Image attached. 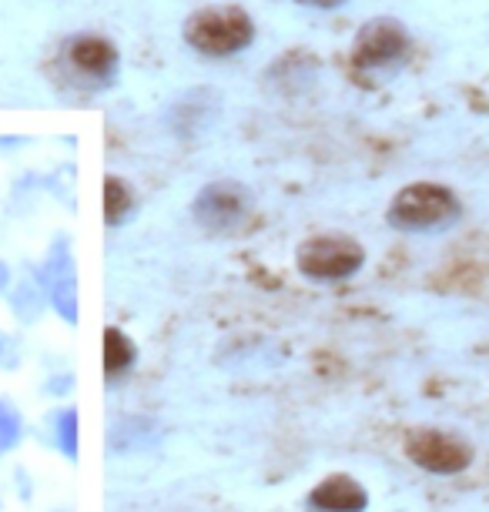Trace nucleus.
<instances>
[{"mask_svg":"<svg viewBox=\"0 0 489 512\" xmlns=\"http://www.w3.org/2000/svg\"><path fill=\"white\" fill-rule=\"evenodd\" d=\"M124 208H131L128 191H124L121 181H108V185H104V215H108L111 225L124 215Z\"/></svg>","mask_w":489,"mask_h":512,"instance_id":"nucleus-12","label":"nucleus"},{"mask_svg":"<svg viewBox=\"0 0 489 512\" xmlns=\"http://www.w3.org/2000/svg\"><path fill=\"white\" fill-rule=\"evenodd\" d=\"M362 265V248L349 238H315L299 251V268L319 282H339Z\"/></svg>","mask_w":489,"mask_h":512,"instance_id":"nucleus-3","label":"nucleus"},{"mask_svg":"<svg viewBox=\"0 0 489 512\" xmlns=\"http://www.w3.org/2000/svg\"><path fill=\"white\" fill-rule=\"evenodd\" d=\"M302 4H315V7H335V4H342V0H302Z\"/></svg>","mask_w":489,"mask_h":512,"instance_id":"nucleus-13","label":"nucleus"},{"mask_svg":"<svg viewBox=\"0 0 489 512\" xmlns=\"http://www.w3.org/2000/svg\"><path fill=\"white\" fill-rule=\"evenodd\" d=\"M188 41L205 54H232L252 41V21L242 11H235V7L201 11L191 17Z\"/></svg>","mask_w":489,"mask_h":512,"instance_id":"nucleus-2","label":"nucleus"},{"mask_svg":"<svg viewBox=\"0 0 489 512\" xmlns=\"http://www.w3.org/2000/svg\"><path fill=\"white\" fill-rule=\"evenodd\" d=\"M409 459L426 472H439V476H453L463 472L473 462V449L459 436H446V432H416L409 436Z\"/></svg>","mask_w":489,"mask_h":512,"instance_id":"nucleus-4","label":"nucleus"},{"mask_svg":"<svg viewBox=\"0 0 489 512\" xmlns=\"http://www.w3.org/2000/svg\"><path fill=\"white\" fill-rule=\"evenodd\" d=\"M242 195L235 188H212L201 195V205H198V215L208 221V225H228L242 215Z\"/></svg>","mask_w":489,"mask_h":512,"instance_id":"nucleus-7","label":"nucleus"},{"mask_svg":"<svg viewBox=\"0 0 489 512\" xmlns=\"http://www.w3.org/2000/svg\"><path fill=\"white\" fill-rule=\"evenodd\" d=\"M406 54V31L392 21H376L359 34L356 64L359 67H386Z\"/></svg>","mask_w":489,"mask_h":512,"instance_id":"nucleus-5","label":"nucleus"},{"mask_svg":"<svg viewBox=\"0 0 489 512\" xmlns=\"http://www.w3.org/2000/svg\"><path fill=\"white\" fill-rule=\"evenodd\" d=\"M71 57L81 71H88L94 77H104L114 71V51H111V44L101 41V37H84V41L74 44Z\"/></svg>","mask_w":489,"mask_h":512,"instance_id":"nucleus-8","label":"nucleus"},{"mask_svg":"<svg viewBox=\"0 0 489 512\" xmlns=\"http://www.w3.org/2000/svg\"><path fill=\"white\" fill-rule=\"evenodd\" d=\"M459 218V201L449 188L412 185L399 191L389 208V221L402 231H433L446 228Z\"/></svg>","mask_w":489,"mask_h":512,"instance_id":"nucleus-1","label":"nucleus"},{"mask_svg":"<svg viewBox=\"0 0 489 512\" xmlns=\"http://www.w3.org/2000/svg\"><path fill=\"white\" fill-rule=\"evenodd\" d=\"M131 362H134V345L118 328H108V332H104V369L111 375H118L121 369H128Z\"/></svg>","mask_w":489,"mask_h":512,"instance_id":"nucleus-9","label":"nucleus"},{"mask_svg":"<svg viewBox=\"0 0 489 512\" xmlns=\"http://www.w3.org/2000/svg\"><path fill=\"white\" fill-rule=\"evenodd\" d=\"M54 429H57V442H61L64 456H78V412H61L54 419Z\"/></svg>","mask_w":489,"mask_h":512,"instance_id":"nucleus-10","label":"nucleus"},{"mask_svg":"<svg viewBox=\"0 0 489 512\" xmlns=\"http://www.w3.org/2000/svg\"><path fill=\"white\" fill-rule=\"evenodd\" d=\"M312 502L325 512H362L366 509V489L349 476H332L322 486H315Z\"/></svg>","mask_w":489,"mask_h":512,"instance_id":"nucleus-6","label":"nucleus"},{"mask_svg":"<svg viewBox=\"0 0 489 512\" xmlns=\"http://www.w3.org/2000/svg\"><path fill=\"white\" fill-rule=\"evenodd\" d=\"M21 439V415H17L11 405L0 402V456L11 452Z\"/></svg>","mask_w":489,"mask_h":512,"instance_id":"nucleus-11","label":"nucleus"}]
</instances>
